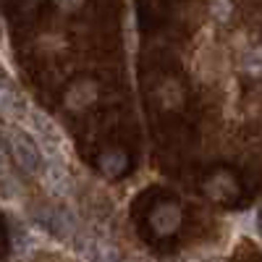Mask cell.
Wrapping results in <instances>:
<instances>
[{
	"label": "cell",
	"mask_w": 262,
	"mask_h": 262,
	"mask_svg": "<svg viewBox=\"0 0 262 262\" xmlns=\"http://www.w3.org/2000/svg\"><path fill=\"white\" fill-rule=\"evenodd\" d=\"M8 144H11V152H13V158L16 163L29 170V173H42V168H45V158H42V152L37 147V142L24 134V131H8Z\"/></svg>",
	"instance_id": "1"
},
{
	"label": "cell",
	"mask_w": 262,
	"mask_h": 262,
	"mask_svg": "<svg viewBox=\"0 0 262 262\" xmlns=\"http://www.w3.org/2000/svg\"><path fill=\"white\" fill-rule=\"evenodd\" d=\"M74 249L76 254L84 259V262H118V254L116 249L102 242L97 233H90V231H81V233H74Z\"/></svg>",
	"instance_id": "2"
},
{
	"label": "cell",
	"mask_w": 262,
	"mask_h": 262,
	"mask_svg": "<svg viewBox=\"0 0 262 262\" xmlns=\"http://www.w3.org/2000/svg\"><path fill=\"white\" fill-rule=\"evenodd\" d=\"M29 123H32V128H34L37 139L42 142V147L48 149V155L55 160V155H58L60 147H63V137H60L58 126H55L48 116H42L39 111H32V113H29Z\"/></svg>",
	"instance_id": "3"
},
{
	"label": "cell",
	"mask_w": 262,
	"mask_h": 262,
	"mask_svg": "<svg viewBox=\"0 0 262 262\" xmlns=\"http://www.w3.org/2000/svg\"><path fill=\"white\" fill-rule=\"evenodd\" d=\"M37 221H39L42 228H48V231H50L53 236H58V238H71V236L76 233V223H74L71 212L58 210V207H53V210H39V212H37Z\"/></svg>",
	"instance_id": "4"
},
{
	"label": "cell",
	"mask_w": 262,
	"mask_h": 262,
	"mask_svg": "<svg viewBox=\"0 0 262 262\" xmlns=\"http://www.w3.org/2000/svg\"><path fill=\"white\" fill-rule=\"evenodd\" d=\"M42 184H45V189L53 194V196H69L71 194V179L69 173H66L63 163L60 160H45V168H42Z\"/></svg>",
	"instance_id": "5"
},
{
	"label": "cell",
	"mask_w": 262,
	"mask_h": 262,
	"mask_svg": "<svg viewBox=\"0 0 262 262\" xmlns=\"http://www.w3.org/2000/svg\"><path fill=\"white\" fill-rule=\"evenodd\" d=\"M179 223H181V210L176 205H163V207H158L155 212H152V228H155L158 233L176 231Z\"/></svg>",
	"instance_id": "6"
},
{
	"label": "cell",
	"mask_w": 262,
	"mask_h": 262,
	"mask_svg": "<svg viewBox=\"0 0 262 262\" xmlns=\"http://www.w3.org/2000/svg\"><path fill=\"white\" fill-rule=\"evenodd\" d=\"M0 116L8 121H16L21 116V102H18L16 92L6 84H0Z\"/></svg>",
	"instance_id": "7"
},
{
	"label": "cell",
	"mask_w": 262,
	"mask_h": 262,
	"mask_svg": "<svg viewBox=\"0 0 262 262\" xmlns=\"http://www.w3.org/2000/svg\"><path fill=\"white\" fill-rule=\"evenodd\" d=\"M95 100V84H76L74 90L69 92V97H66V102H69L71 107H84L86 102Z\"/></svg>",
	"instance_id": "8"
},
{
	"label": "cell",
	"mask_w": 262,
	"mask_h": 262,
	"mask_svg": "<svg viewBox=\"0 0 262 262\" xmlns=\"http://www.w3.org/2000/svg\"><path fill=\"white\" fill-rule=\"evenodd\" d=\"M18 194H21V184L16 181V176L8 168H3V170H0V196L13 200V196H18Z\"/></svg>",
	"instance_id": "9"
},
{
	"label": "cell",
	"mask_w": 262,
	"mask_h": 262,
	"mask_svg": "<svg viewBox=\"0 0 262 262\" xmlns=\"http://www.w3.org/2000/svg\"><path fill=\"white\" fill-rule=\"evenodd\" d=\"M123 165H126V158L118 155V152H107V155L100 158V168L107 173V176H118V173L123 170Z\"/></svg>",
	"instance_id": "10"
},
{
	"label": "cell",
	"mask_w": 262,
	"mask_h": 262,
	"mask_svg": "<svg viewBox=\"0 0 262 262\" xmlns=\"http://www.w3.org/2000/svg\"><path fill=\"white\" fill-rule=\"evenodd\" d=\"M242 63H244V71H249V74H262V50L259 48H254V50H249L244 58H242Z\"/></svg>",
	"instance_id": "11"
},
{
	"label": "cell",
	"mask_w": 262,
	"mask_h": 262,
	"mask_svg": "<svg viewBox=\"0 0 262 262\" xmlns=\"http://www.w3.org/2000/svg\"><path fill=\"white\" fill-rule=\"evenodd\" d=\"M210 11L217 21H226L231 16V0H210Z\"/></svg>",
	"instance_id": "12"
},
{
	"label": "cell",
	"mask_w": 262,
	"mask_h": 262,
	"mask_svg": "<svg viewBox=\"0 0 262 262\" xmlns=\"http://www.w3.org/2000/svg\"><path fill=\"white\" fill-rule=\"evenodd\" d=\"M81 3V0H58V6L60 8H66V11H71V8H76Z\"/></svg>",
	"instance_id": "13"
},
{
	"label": "cell",
	"mask_w": 262,
	"mask_h": 262,
	"mask_svg": "<svg viewBox=\"0 0 262 262\" xmlns=\"http://www.w3.org/2000/svg\"><path fill=\"white\" fill-rule=\"evenodd\" d=\"M3 168H8V158H6V149H3V144H0V170Z\"/></svg>",
	"instance_id": "14"
},
{
	"label": "cell",
	"mask_w": 262,
	"mask_h": 262,
	"mask_svg": "<svg viewBox=\"0 0 262 262\" xmlns=\"http://www.w3.org/2000/svg\"><path fill=\"white\" fill-rule=\"evenodd\" d=\"M257 228H259V233H262V210H259V215H257Z\"/></svg>",
	"instance_id": "15"
},
{
	"label": "cell",
	"mask_w": 262,
	"mask_h": 262,
	"mask_svg": "<svg viewBox=\"0 0 262 262\" xmlns=\"http://www.w3.org/2000/svg\"><path fill=\"white\" fill-rule=\"evenodd\" d=\"M191 262H196V259H191Z\"/></svg>",
	"instance_id": "16"
}]
</instances>
